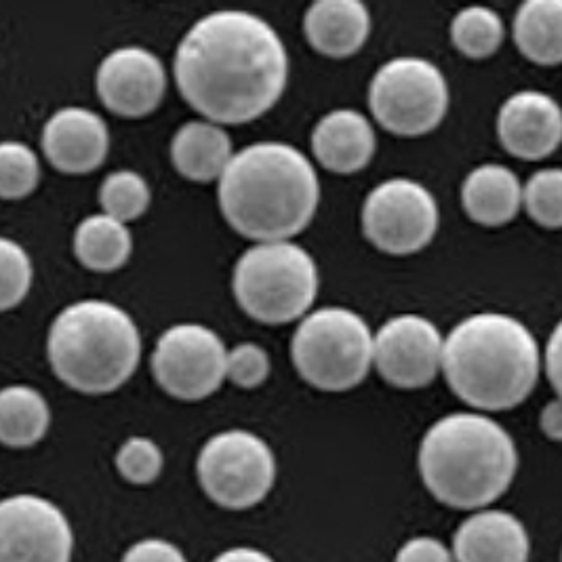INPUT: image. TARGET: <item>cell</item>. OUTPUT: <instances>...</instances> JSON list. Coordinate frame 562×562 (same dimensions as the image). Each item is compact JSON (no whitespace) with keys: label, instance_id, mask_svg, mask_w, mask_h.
<instances>
[{"label":"cell","instance_id":"obj_18","mask_svg":"<svg viewBox=\"0 0 562 562\" xmlns=\"http://www.w3.org/2000/svg\"><path fill=\"white\" fill-rule=\"evenodd\" d=\"M378 148V137L367 116L357 110H333L312 133V150L318 162L339 176L362 171Z\"/></svg>","mask_w":562,"mask_h":562},{"label":"cell","instance_id":"obj_24","mask_svg":"<svg viewBox=\"0 0 562 562\" xmlns=\"http://www.w3.org/2000/svg\"><path fill=\"white\" fill-rule=\"evenodd\" d=\"M133 238L127 224L108 215H91L78 224L75 254L78 261L93 272H114L127 263Z\"/></svg>","mask_w":562,"mask_h":562},{"label":"cell","instance_id":"obj_19","mask_svg":"<svg viewBox=\"0 0 562 562\" xmlns=\"http://www.w3.org/2000/svg\"><path fill=\"white\" fill-rule=\"evenodd\" d=\"M304 32L321 55L341 59L362 49L371 32V15L358 0H318L306 11Z\"/></svg>","mask_w":562,"mask_h":562},{"label":"cell","instance_id":"obj_11","mask_svg":"<svg viewBox=\"0 0 562 562\" xmlns=\"http://www.w3.org/2000/svg\"><path fill=\"white\" fill-rule=\"evenodd\" d=\"M226 346L205 325L181 323L160 335L153 355L158 385L179 401H203L226 380Z\"/></svg>","mask_w":562,"mask_h":562},{"label":"cell","instance_id":"obj_8","mask_svg":"<svg viewBox=\"0 0 562 562\" xmlns=\"http://www.w3.org/2000/svg\"><path fill=\"white\" fill-rule=\"evenodd\" d=\"M369 105L385 131L419 137L442 123L449 108V85L432 61L396 57L371 80Z\"/></svg>","mask_w":562,"mask_h":562},{"label":"cell","instance_id":"obj_36","mask_svg":"<svg viewBox=\"0 0 562 562\" xmlns=\"http://www.w3.org/2000/svg\"><path fill=\"white\" fill-rule=\"evenodd\" d=\"M213 562H274V559L256 548H232L222 552Z\"/></svg>","mask_w":562,"mask_h":562},{"label":"cell","instance_id":"obj_2","mask_svg":"<svg viewBox=\"0 0 562 562\" xmlns=\"http://www.w3.org/2000/svg\"><path fill=\"white\" fill-rule=\"evenodd\" d=\"M318 201L321 183L312 162L282 142H259L232 154L220 178L226 222L257 243L289 240L306 231Z\"/></svg>","mask_w":562,"mask_h":562},{"label":"cell","instance_id":"obj_10","mask_svg":"<svg viewBox=\"0 0 562 562\" xmlns=\"http://www.w3.org/2000/svg\"><path fill=\"white\" fill-rule=\"evenodd\" d=\"M364 236L384 254L422 251L438 231V205L419 181L394 178L375 186L362 205Z\"/></svg>","mask_w":562,"mask_h":562},{"label":"cell","instance_id":"obj_25","mask_svg":"<svg viewBox=\"0 0 562 562\" xmlns=\"http://www.w3.org/2000/svg\"><path fill=\"white\" fill-rule=\"evenodd\" d=\"M506 36L502 18L486 7H468L453 18L451 38L463 55L485 59L502 47Z\"/></svg>","mask_w":562,"mask_h":562},{"label":"cell","instance_id":"obj_20","mask_svg":"<svg viewBox=\"0 0 562 562\" xmlns=\"http://www.w3.org/2000/svg\"><path fill=\"white\" fill-rule=\"evenodd\" d=\"M522 186L504 165H481L461 186V203L472 222L488 228L512 222L520 209Z\"/></svg>","mask_w":562,"mask_h":562},{"label":"cell","instance_id":"obj_16","mask_svg":"<svg viewBox=\"0 0 562 562\" xmlns=\"http://www.w3.org/2000/svg\"><path fill=\"white\" fill-rule=\"evenodd\" d=\"M497 133L512 156L541 160L561 144V108L554 98L539 91L514 93L499 110Z\"/></svg>","mask_w":562,"mask_h":562},{"label":"cell","instance_id":"obj_23","mask_svg":"<svg viewBox=\"0 0 562 562\" xmlns=\"http://www.w3.org/2000/svg\"><path fill=\"white\" fill-rule=\"evenodd\" d=\"M514 41L531 61L557 66L562 59L561 0H527L514 18Z\"/></svg>","mask_w":562,"mask_h":562},{"label":"cell","instance_id":"obj_12","mask_svg":"<svg viewBox=\"0 0 562 562\" xmlns=\"http://www.w3.org/2000/svg\"><path fill=\"white\" fill-rule=\"evenodd\" d=\"M75 533L53 502L20 493L0 499V562H72Z\"/></svg>","mask_w":562,"mask_h":562},{"label":"cell","instance_id":"obj_5","mask_svg":"<svg viewBox=\"0 0 562 562\" xmlns=\"http://www.w3.org/2000/svg\"><path fill=\"white\" fill-rule=\"evenodd\" d=\"M47 352L55 375L80 394H110L127 384L142 357V337L123 307L82 300L53 321Z\"/></svg>","mask_w":562,"mask_h":562},{"label":"cell","instance_id":"obj_14","mask_svg":"<svg viewBox=\"0 0 562 562\" xmlns=\"http://www.w3.org/2000/svg\"><path fill=\"white\" fill-rule=\"evenodd\" d=\"M98 95L103 105L125 119L154 112L167 91L162 61L144 47H121L103 57L98 68Z\"/></svg>","mask_w":562,"mask_h":562},{"label":"cell","instance_id":"obj_26","mask_svg":"<svg viewBox=\"0 0 562 562\" xmlns=\"http://www.w3.org/2000/svg\"><path fill=\"white\" fill-rule=\"evenodd\" d=\"M153 201L150 186L135 171H114L103 179L100 190V203L103 206V215L127 224L137 217H142Z\"/></svg>","mask_w":562,"mask_h":562},{"label":"cell","instance_id":"obj_21","mask_svg":"<svg viewBox=\"0 0 562 562\" xmlns=\"http://www.w3.org/2000/svg\"><path fill=\"white\" fill-rule=\"evenodd\" d=\"M231 158V137L215 123L192 121L173 135L171 160L183 178L192 181L220 179Z\"/></svg>","mask_w":562,"mask_h":562},{"label":"cell","instance_id":"obj_33","mask_svg":"<svg viewBox=\"0 0 562 562\" xmlns=\"http://www.w3.org/2000/svg\"><path fill=\"white\" fill-rule=\"evenodd\" d=\"M394 562H456L451 550L436 537H413L396 554Z\"/></svg>","mask_w":562,"mask_h":562},{"label":"cell","instance_id":"obj_13","mask_svg":"<svg viewBox=\"0 0 562 562\" xmlns=\"http://www.w3.org/2000/svg\"><path fill=\"white\" fill-rule=\"evenodd\" d=\"M442 358V335L432 321L401 314L373 337V364L385 382L401 390H417L435 382Z\"/></svg>","mask_w":562,"mask_h":562},{"label":"cell","instance_id":"obj_22","mask_svg":"<svg viewBox=\"0 0 562 562\" xmlns=\"http://www.w3.org/2000/svg\"><path fill=\"white\" fill-rule=\"evenodd\" d=\"M52 409L45 396L30 385L0 390V442L11 449H27L49 432Z\"/></svg>","mask_w":562,"mask_h":562},{"label":"cell","instance_id":"obj_30","mask_svg":"<svg viewBox=\"0 0 562 562\" xmlns=\"http://www.w3.org/2000/svg\"><path fill=\"white\" fill-rule=\"evenodd\" d=\"M162 451L146 436H131L116 453V468L121 476L133 485H150L162 472Z\"/></svg>","mask_w":562,"mask_h":562},{"label":"cell","instance_id":"obj_9","mask_svg":"<svg viewBox=\"0 0 562 562\" xmlns=\"http://www.w3.org/2000/svg\"><path fill=\"white\" fill-rule=\"evenodd\" d=\"M196 472L209 499L226 510H247L272 491L277 460L263 438L247 430H228L206 440Z\"/></svg>","mask_w":562,"mask_h":562},{"label":"cell","instance_id":"obj_35","mask_svg":"<svg viewBox=\"0 0 562 562\" xmlns=\"http://www.w3.org/2000/svg\"><path fill=\"white\" fill-rule=\"evenodd\" d=\"M539 424H541V430H543V435L548 436V438H552V440H561L562 438V413H561V403L559 401H552L546 409L541 411V419H539Z\"/></svg>","mask_w":562,"mask_h":562},{"label":"cell","instance_id":"obj_3","mask_svg":"<svg viewBox=\"0 0 562 562\" xmlns=\"http://www.w3.org/2000/svg\"><path fill=\"white\" fill-rule=\"evenodd\" d=\"M539 367L533 333L508 314L468 316L442 339L440 371L451 390L474 409L518 407L533 392Z\"/></svg>","mask_w":562,"mask_h":562},{"label":"cell","instance_id":"obj_15","mask_svg":"<svg viewBox=\"0 0 562 562\" xmlns=\"http://www.w3.org/2000/svg\"><path fill=\"white\" fill-rule=\"evenodd\" d=\"M43 150L61 173H91L102 167L110 150L108 125L87 108H61L43 128Z\"/></svg>","mask_w":562,"mask_h":562},{"label":"cell","instance_id":"obj_29","mask_svg":"<svg viewBox=\"0 0 562 562\" xmlns=\"http://www.w3.org/2000/svg\"><path fill=\"white\" fill-rule=\"evenodd\" d=\"M32 284V261L11 238L0 236V312L20 306Z\"/></svg>","mask_w":562,"mask_h":562},{"label":"cell","instance_id":"obj_6","mask_svg":"<svg viewBox=\"0 0 562 562\" xmlns=\"http://www.w3.org/2000/svg\"><path fill=\"white\" fill-rule=\"evenodd\" d=\"M238 306L263 325H286L306 314L318 293V270L291 240L257 243L236 261L232 277Z\"/></svg>","mask_w":562,"mask_h":562},{"label":"cell","instance_id":"obj_1","mask_svg":"<svg viewBox=\"0 0 562 562\" xmlns=\"http://www.w3.org/2000/svg\"><path fill=\"white\" fill-rule=\"evenodd\" d=\"M183 100L215 125L251 123L281 100L289 55L279 32L247 11H215L186 32L176 52Z\"/></svg>","mask_w":562,"mask_h":562},{"label":"cell","instance_id":"obj_7","mask_svg":"<svg viewBox=\"0 0 562 562\" xmlns=\"http://www.w3.org/2000/svg\"><path fill=\"white\" fill-rule=\"evenodd\" d=\"M291 358L307 384L323 392L357 387L373 364V335L357 312L321 307L302 321Z\"/></svg>","mask_w":562,"mask_h":562},{"label":"cell","instance_id":"obj_17","mask_svg":"<svg viewBox=\"0 0 562 562\" xmlns=\"http://www.w3.org/2000/svg\"><path fill=\"white\" fill-rule=\"evenodd\" d=\"M451 554L456 562H529L531 541L510 512L483 510L461 522Z\"/></svg>","mask_w":562,"mask_h":562},{"label":"cell","instance_id":"obj_32","mask_svg":"<svg viewBox=\"0 0 562 562\" xmlns=\"http://www.w3.org/2000/svg\"><path fill=\"white\" fill-rule=\"evenodd\" d=\"M121 562H188L176 543L167 539H142L133 543Z\"/></svg>","mask_w":562,"mask_h":562},{"label":"cell","instance_id":"obj_28","mask_svg":"<svg viewBox=\"0 0 562 562\" xmlns=\"http://www.w3.org/2000/svg\"><path fill=\"white\" fill-rule=\"evenodd\" d=\"M562 171L541 169L522 186L520 205L543 228H559L562 222Z\"/></svg>","mask_w":562,"mask_h":562},{"label":"cell","instance_id":"obj_4","mask_svg":"<svg viewBox=\"0 0 562 562\" xmlns=\"http://www.w3.org/2000/svg\"><path fill=\"white\" fill-rule=\"evenodd\" d=\"M512 436L481 413L438 419L419 445V474L436 499L458 510H481L499 499L516 476Z\"/></svg>","mask_w":562,"mask_h":562},{"label":"cell","instance_id":"obj_34","mask_svg":"<svg viewBox=\"0 0 562 562\" xmlns=\"http://www.w3.org/2000/svg\"><path fill=\"white\" fill-rule=\"evenodd\" d=\"M543 367H546V375L550 380L552 387L557 392H561V327H557L552 335H550V341L546 344V360H543Z\"/></svg>","mask_w":562,"mask_h":562},{"label":"cell","instance_id":"obj_27","mask_svg":"<svg viewBox=\"0 0 562 562\" xmlns=\"http://www.w3.org/2000/svg\"><path fill=\"white\" fill-rule=\"evenodd\" d=\"M38 158L22 142H0V199L18 201L34 192L38 183Z\"/></svg>","mask_w":562,"mask_h":562},{"label":"cell","instance_id":"obj_31","mask_svg":"<svg viewBox=\"0 0 562 562\" xmlns=\"http://www.w3.org/2000/svg\"><path fill=\"white\" fill-rule=\"evenodd\" d=\"M270 375V357L257 344H238L226 357V378L232 384L251 390L263 384Z\"/></svg>","mask_w":562,"mask_h":562}]
</instances>
